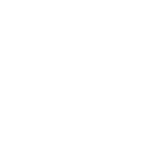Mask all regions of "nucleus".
I'll return each mask as SVG.
<instances>
[]
</instances>
